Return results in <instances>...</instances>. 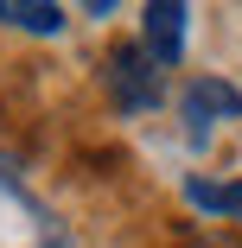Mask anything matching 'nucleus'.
<instances>
[{
	"label": "nucleus",
	"mask_w": 242,
	"mask_h": 248,
	"mask_svg": "<svg viewBox=\"0 0 242 248\" xmlns=\"http://www.w3.org/2000/svg\"><path fill=\"white\" fill-rule=\"evenodd\" d=\"M102 83H109V95H115V108H153L160 102V64L140 51V45H115L109 51V70H102Z\"/></svg>",
	"instance_id": "obj_1"
},
{
	"label": "nucleus",
	"mask_w": 242,
	"mask_h": 248,
	"mask_svg": "<svg viewBox=\"0 0 242 248\" xmlns=\"http://www.w3.org/2000/svg\"><path fill=\"white\" fill-rule=\"evenodd\" d=\"M178 115H185V134H191V146H204L217 121H242V89H236V83H223V77H198V83L185 89Z\"/></svg>",
	"instance_id": "obj_2"
},
{
	"label": "nucleus",
	"mask_w": 242,
	"mask_h": 248,
	"mask_svg": "<svg viewBox=\"0 0 242 248\" xmlns=\"http://www.w3.org/2000/svg\"><path fill=\"white\" fill-rule=\"evenodd\" d=\"M185 26H191V13L178 7V0H153V7L140 13V32H147V45H140V51H147L160 70L178 64V58H185Z\"/></svg>",
	"instance_id": "obj_3"
},
{
	"label": "nucleus",
	"mask_w": 242,
	"mask_h": 248,
	"mask_svg": "<svg viewBox=\"0 0 242 248\" xmlns=\"http://www.w3.org/2000/svg\"><path fill=\"white\" fill-rule=\"evenodd\" d=\"M0 26L51 38V32H64V7H51V0H0Z\"/></svg>",
	"instance_id": "obj_4"
},
{
	"label": "nucleus",
	"mask_w": 242,
	"mask_h": 248,
	"mask_svg": "<svg viewBox=\"0 0 242 248\" xmlns=\"http://www.w3.org/2000/svg\"><path fill=\"white\" fill-rule=\"evenodd\" d=\"M185 204L204 217H242V185H210V178H185Z\"/></svg>",
	"instance_id": "obj_5"
},
{
	"label": "nucleus",
	"mask_w": 242,
	"mask_h": 248,
	"mask_svg": "<svg viewBox=\"0 0 242 248\" xmlns=\"http://www.w3.org/2000/svg\"><path fill=\"white\" fill-rule=\"evenodd\" d=\"M13 172H19V159H13V153H0V185H13Z\"/></svg>",
	"instance_id": "obj_6"
},
{
	"label": "nucleus",
	"mask_w": 242,
	"mask_h": 248,
	"mask_svg": "<svg viewBox=\"0 0 242 248\" xmlns=\"http://www.w3.org/2000/svg\"><path fill=\"white\" fill-rule=\"evenodd\" d=\"M38 248H70V242H64V235H58V229H51V235H45V242H38Z\"/></svg>",
	"instance_id": "obj_7"
},
{
	"label": "nucleus",
	"mask_w": 242,
	"mask_h": 248,
	"mask_svg": "<svg viewBox=\"0 0 242 248\" xmlns=\"http://www.w3.org/2000/svg\"><path fill=\"white\" fill-rule=\"evenodd\" d=\"M191 248H210V242H191Z\"/></svg>",
	"instance_id": "obj_8"
}]
</instances>
